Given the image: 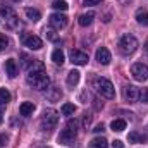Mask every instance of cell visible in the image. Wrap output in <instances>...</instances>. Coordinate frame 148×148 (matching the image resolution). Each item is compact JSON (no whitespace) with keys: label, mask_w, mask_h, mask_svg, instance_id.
<instances>
[{"label":"cell","mask_w":148,"mask_h":148,"mask_svg":"<svg viewBox=\"0 0 148 148\" xmlns=\"http://www.w3.org/2000/svg\"><path fill=\"white\" fill-rule=\"evenodd\" d=\"M112 148H124V143L121 140H115V141H112Z\"/></svg>","instance_id":"cell-35"},{"label":"cell","mask_w":148,"mask_h":148,"mask_svg":"<svg viewBox=\"0 0 148 148\" xmlns=\"http://www.w3.org/2000/svg\"><path fill=\"white\" fill-rule=\"evenodd\" d=\"M110 129L114 131V133H121V131H124V129H126V121H124V119H115V121H112Z\"/></svg>","instance_id":"cell-20"},{"label":"cell","mask_w":148,"mask_h":148,"mask_svg":"<svg viewBox=\"0 0 148 148\" xmlns=\"http://www.w3.org/2000/svg\"><path fill=\"white\" fill-rule=\"evenodd\" d=\"M136 21H138L140 24H143V26H148V10L140 9V10L136 12Z\"/></svg>","instance_id":"cell-22"},{"label":"cell","mask_w":148,"mask_h":148,"mask_svg":"<svg viewBox=\"0 0 148 148\" xmlns=\"http://www.w3.org/2000/svg\"><path fill=\"white\" fill-rule=\"evenodd\" d=\"M90 122H91V115L84 114V119H83V126H84V127H88V126H90Z\"/></svg>","instance_id":"cell-33"},{"label":"cell","mask_w":148,"mask_h":148,"mask_svg":"<svg viewBox=\"0 0 148 148\" xmlns=\"http://www.w3.org/2000/svg\"><path fill=\"white\" fill-rule=\"evenodd\" d=\"M140 100L143 103H148V88H143V91H140Z\"/></svg>","instance_id":"cell-30"},{"label":"cell","mask_w":148,"mask_h":148,"mask_svg":"<svg viewBox=\"0 0 148 148\" xmlns=\"http://www.w3.org/2000/svg\"><path fill=\"white\" fill-rule=\"evenodd\" d=\"M23 43H24V47H28L29 50H40V48L43 47V41H41L38 36H35V35L26 36L24 40H23Z\"/></svg>","instance_id":"cell-11"},{"label":"cell","mask_w":148,"mask_h":148,"mask_svg":"<svg viewBox=\"0 0 148 148\" xmlns=\"http://www.w3.org/2000/svg\"><path fill=\"white\" fill-rule=\"evenodd\" d=\"M93 131H95V133H103V131H105V126H103V124H98Z\"/></svg>","instance_id":"cell-36"},{"label":"cell","mask_w":148,"mask_h":148,"mask_svg":"<svg viewBox=\"0 0 148 148\" xmlns=\"http://www.w3.org/2000/svg\"><path fill=\"white\" fill-rule=\"evenodd\" d=\"M2 109H3V107L0 105V121H2Z\"/></svg>","instance_id":"cell-38"},{"label":"cell","mask_w":148,"mask_h":148,"mask_svg":"<svg viewBox=\"0 0 148 148\" xmlns=\"http://www.w3.org/2000/svg\"><path fill=\"white\" fill-rule=\"evenodd\" d=\"M93 19H95V12L90 10V12L79 16V24H81V26H90V24L93 23Z\"/></svg>","instance_id":"cell-17"},{"label":"cell","mask_w":148,"mask_h":148,"mask_svg":"<svg viewBox=\"0 0 148 148\" xmlns=\"http://www.w3.org/2000/svg\"><path fill=\"white\" fill-rule=\"evenodd\" d=\"M26 81H28V84H29L31 88H35V90H38V91H41V90H48V86H50V77H48L47 73H45V66H43V62L35 60V62L29 66V69H28V76H26Z\"/></svg>","instance_id":"cell-1"},{"label":"cell","mask_w":148,"mask_h":148,"mask_svg":"<svg viewBox=\"0 0 148 148\" xmlns=\"http://www.w3.org/2000/svg\"><path fill=\"white\" fill-rule=\"evenodd\" d=\"M76 134H77V131H74V129H64L60 134H59V143H62V145H71L74 140H76Z\"/></svg>","instance_id":"cell-10"},{"label":"cell","mask_w":148,"mask_h":148,"mask_svg":"<svg viewBox=\"0 0 148 148\" xmlns=\"http://www.w3.org/2000/svg\"><path fill=\"white\" fill-rule=\"evenodd\" d=\"M145 50H147V53H148V40H147V43H145Z\"/></svg>","instance_id":"cell-37"},{"label":"cell","mask_w":148,"mask_h":148,"mask_svg":"<svg viewBox=\"0 0 148 148\" xmlns=\"http://www.w3.org/2000/svg\"><path fill=\"white\" fill-rule=\"evenodd\" d=\"M127 140H129V143H145V141H147L148 138H147V134H143V133L133 131V133H129Z\"/></svg>","instance_id":"cell-14"},{"label":"cell","mask_w":148,"mask_h":148,"mask_svg":"<svg viewBox=\"0 0 148 148\" xmlns=\"http://www.w3.org/2000/svg\"><path fill=\"white\" fill-rule=\"evenodd\" d=\"M52 7H53V9H57V10H67V7H69V5H67V2H66V0H55V2L52 3Z\"/></svg>","instance_id":"cell-24"},{"label":"cell","mask_w":148,"mask_h":148,"mask_svg":"<svg viewBox=\"0 0 148 148\" xmlns=\"http://www.w3.org/2000/svg\"><path fill=\"white\" fill-rule=\"evenodd\" d=\"M57 122H59V114H57V110L47 109V110L43 112V115H41V127H43L45 131L53 129V127L57 126Z\"/></svg>","instance_id":"cell-5"},{"label":"cell","mask_w":148,"mask_h":148,"mask_svg":"<svg viewBox=\"0 0 148 148\" xmlns=\"http://www.w3.org/2000/svg\"><path fill=\"white\" fill-rule=\"evenodd\" d=\"M7 45H9V40L5 35H0V52H3L5 48H7Z\"/></svg>","instance_id":"cell-29"},{"label":"cell","mask_w":148,"mask_h":148,"mask_svg":"<svg viewBox=\"0 0 148 148\" xmlns=\"http://www.w3.org/2000/svg\"><path fill=\"white\" fill-rule=\"evenodd\" d=\"M131 74H133V77L136 81H147L148 79V66L141 64V62H136L131 67Z\"/></svg>","instance_id":"cell-6"},{"label":"cell","mask_w":148,"mask_h":148,"mask_svg":"<svg viewBox=\"0 0 148 148\" xmlns=\"http://www.w3.org/2000/svg\"><path fill=\"white\" fill-rule=\"evenodd\" d=\"M93 86H95V90H97L103 98L112 100V98L115 97V88H114V84H112L107 77H97L95 83H93Z\"/></svg>","instance_id":"cell-3"},{"label":"cell","mask_w":148,"mask_h":148,"mask_svg":"<svg viewBox=\"0 0 148 148\" xmlns=\"http://www.w3.org/2000/svg\"><path fill=\"white\" fill-rule=\"evenodd\" d=\"M48 21H50V26H52V28L60 29V28H66V24H67V16H66V14H60V12H55V14H52V16L48 17Z\"/></svg>","instance_id":"cell-7"},{"label":"cell","mask_w":148,"mask_h":148,"mask_svg":"<svg viewBox=\"0 0 148 148\" xmlns=\"http://www.w3.org/2000/svg\"><path fill=\"white\" fill-rule=\"evenodd\" d=\"M35 103H31V102H24V103H21V107H19V112H21V115H24V117H28V115H31L33 112H35Z\"/></svg>","instance_id":"cell-16"},{"label":"cell","mask_w":148,"mask_h":148,"mask_svg":"<svg viewBox=\"0 0 148 148\" xmlns=\"http://www.w3.org/2000/svg\"><path fill=\"white\" fill-rule=\"evenodd\" d=\"M24 12H26V17H28L29 21H33V23H38V21L41 19V14H40V10H36V9H31V7H29V9H26Z\"/></svg>","instance_id":"cell-21"},{"label":"cell","mask_w":148,"mask_h":148,"mask_svg":"<svg viewBox=\"0 0 148 148\" xmlns=\"http://www.w3.org/2000/svg\"><path fill=\"white\" fill-rule=\"evenodd\" d=\"M21 59H23V66H24V67H28V66H31V64L35 62V59H31L28 53H21Z\"/></svg>","instance_id":"cell-27"},{"label":"cell","mask_w":148,"mask_h":148,"mask_svg":"<svg viewBox=\"0 0 148 148\" xmlns=\"http://www.w3.org/2000/svg\"><path fill=\"white\" fill-rule=\"evenodd\" d=\"M124 100H126V102H138V100H140V91H138V88H136V86H131V84L124 86Z\"/></svg>","instance_id":"cell-9"},{"label":"cell","mask_w":148,"mask_h":148,"mask_svg":"<svg viewBox=\"0 0 148 148\" xmlns=\"http://www.w3.org/2000/svg\"><path fill=\"white\" fill-rule=\"evenodd\" d=\"M7 141H9V136H7V134H0V148L5 147Z\"/></svg>","instance_id":"cell-32"},{"label":"cell","mask_w":148,"mask_h":148,"mask_svg":"<svg viewBox=\"0 0 148 148\" xmlns=\"http://www.w3.org/2000/svg\"><path fill=\"white\" fill-rule=\"evenodd\" d=\"M84 2V5H98V3H102V0H83Z\"/></svg>","instance_id":"cell-34"},{"label":"cell","mask_w":148,"mask_h":148,"mask_svg":"<svg viewBox=\"0 0 148 148\" xmlns=\"http://www.w3.org/2000/svg\"><path fill=\"white\" fill-rule=\"evenodd\" d=\"M5 73H7L9 77H16V76H17V64H16L14 59L5 60Z\"/></svg>","instance_id":"cell-13"},{"label":"cell","mask_w":148,"mask_h":148,"mask_svg":"<svg viewBox=\"0 0 148 148\" xmlns=\"http://www.w3.org/2000/svg\"><path fill=\"white\" fill-rule=\"evenodd\" d=\"M79 77H81V73L79 71H76V69H73L71 73L67 74V84L73 88V86H76L77 83H79Z\"/></svg>","instance_id":"cell-18"},{"label":"cell","mask_w":148,"mask_h":148,"mask_svg":"<svg viewBox=\"0 0 148 148\" xmlns=\"http://www.w3.org/2000/svg\"><path fill=\"white\" fill-rule=\"evenodd\" d=\"M88 148H109V141L103 136H98V138H95V140L90 141Z\"/></svg>","instance_id":"cell-15"},{"label":"cell","mask_w":148,"mask_h":148,"mask_svg":"<svg viewBox=\"0 0 148 148\" xmlns=\"http://www.w3.org/2000/svg\"><path fill=\"white\" fill-rule=\"evenodd\" d=\"M60 95H62V93H60V90H57V88H52V91H48V93H47V97H48L52 102L59 100V98H60Z\"/></svg>","instance_id":"cell-26"},{"label":"cell","mask_w":148,"mask_h":148,"mask_svg":"<svg viewBox=\"0 0 148 148\" xmlns=\"http://www.w3.org/2000/svg\"><path fill=\"white\" fill-rule=\"evenodd\" d=\"M45 36L48 38L50 41H59V38H57V35H55L53 29H45Z\"/></svg>","instance_id":"cell-28"},{"label":"cell","mask_w":148,"mask_h":148,"mask_svg":"<svg viewBox=\"0 0 148 148\" xmlns=\"http://www.w3.org/2000/svg\"><path fill=\"white\" fill-rule=\"evenodd\" d=\"M0 17L3 19V23L9 29H16L19 26V17H17V14L14 12V9L10 5L0 3Z\"/></svg>","instance_id":"cell-2"},{"label":"cell","mask_w":148,"mask_h":148,"mask_svg":"<svg viewBox=\"0 0 148 148\" xmlns=\"http://www.w3.org/2000/svg\"><path fill=\"white\" fill-rule=\"evenodd\" d=\"M9 102H10V93L5 88H0V105L5 107V105H9Z\"/></svg>","instance_id":"cell-23"},{"label":"cell","mask_w":148,"mask_h":148,"mask_svg":"<svg viewBox=\"0 0 148 148\" xmlns=\"http://www.w3.org/2000/svg\"><path fill=\"white\" fill-rule=\"evenodd\" d=\"M74 112H76V105L74 103H64L62 105V114L64 115H71Z\"/></svg>","instance_id":"cell-25"},{"label":"cell","mask_w":148,"mask_h":148,"mask_svg":"<svg viewBox=\"0 0 148 148\" xmlns=\"http://www.w3.org/2000/svg\"><path fill=\"white\" fill-rule=\"evenodd\" d=\"M12 2H21V0H12Z\"/></svg>","instance_id":"cell-39"},{"label":"cell","mask_w":148,"mask_h":148,"mask_svg":"<svg viewBox=\"0 0 148 148\" xmlns=\"http://www.w3.org/2000/svg\"><path fill=\"white\" fill-rule=\"evenodd\" d=\"M119 48H121V52L124 55H131L138 48V40L133 36V35H124V36L119 40Z\"/></svg>","instance_id":"cell-4"},{"label":"cell","mask_w":148,"mask_h":148,"mask_svg":"<svg viewBox=\"0 0 148 148\" xmlns=\"http://www.w3.org/2000/svg\"><path fill=\"white\" fill-rule=\"evenodd\" d=\"M95 57H97V60H98L102 66H107V64H110V52H109L105 47H100V48L97 50Z\"/></svg>","instance_id":"cell-12"},{"label":"cell","mask_w":148,"mask_h":148,"mask_svg":"<svg viewBox=\"0 0 148 148\" xmlns=\"http://www.w3.org/2000/svg\"><path fill=\"white\" fill-rule=\"evenodd\" d=\"M52 60H53V64H57V66H62V64H64V60H66V57H64V52H62L60 48L53 50V52H52Z\"/></svg>","instance_id":"cell-19"},{"label":"cell","mask_w":148,"mask_h":148,"mask_svg":"<svg viewBox=\"0 0 148 148\" xmlns=\"http://www.w3.org/2000/svg\"><path fill=\"white\" fill-rule=\"evenodd\" d=\"M67 127L77 131V121H76V119H69V121H67Z\"/></svg>","instance_id":"cell-31"},{"label":"cell","mask_w":148,"mask_h":148,"mask_svg":"<svg viewBox=\"0 0 148 148\" xmlns=\"http://www.w3.org/2000/svg\"><path fill=\"white\" fill-rule=\"evenodd\" d=\"M69 59H71V62L76 64V66H86L88 60H90V57L84 52H81V50H71L69 52Z\"/></svg>","instance_id":"cell-8"}]
</instances>
